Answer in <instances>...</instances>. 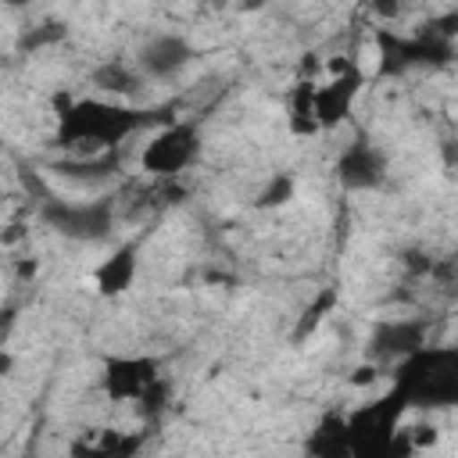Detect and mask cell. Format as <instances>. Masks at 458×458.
I'll list each match as a JSON object with an SVG mask.
<instances>
[{"instance_id": "18", "label": "cell", "mask_w": 458, "mask_h": 458, "mask_svg": "<svg viewBox=\"0 0 458 458\" xmlns=\"http://www.w3.org/2000/svg\"><path fill=\"white\" fill-rule=\"evenodd\" d=\"M333 308H336V290H333V286L318 290V293H315V301L301 311V318H297V326H293L290 340H293V344H304V340H308V336L326 322V315H329Z\"/></svg>"}, {"instance_id": "10", "label": "cell", "mask_w": 458, "mask_h": 458, "mask_svg": "<svg viewBox=\"0 0 458 458\" xmlns=\"http://www.w3.org/2000/svg\"><path fill=\"white\" fill-rule=\"evenodd\" d=\"M429 344V322L426 318H383L369 333V361H401Z\"/></svg>"}, {"instance_id": "19", "label": "cell", "mask_w": 458, "mask_h": 458, "mask_svg": "<svg viewBox=\"0 0 458 458\" xmlns=\"http://www.w3.org/2000/svg\"><path fill=\"white\" fill-rule=\"evenodd\" d=\"M293 197V175H286V172H279V175H272L268 179V186L258 193V208H279V204H286Z\"/></svg>"}, {"instance_id": "4", "label": "cell", "mask_w": 458, "mask_h": 458, "mask_svg": "<svg viewBox=\"0 0 458 458\" xmlns=\"http://www.w3.org/2000/svg\"><path fill=\"white\" fill-rule=\"evenodd\" d=\"M376 79H401L415 68H440L454 57V39L444 29H422V32H397V29H376Z\"/></svg>"}, {"instance_id": "6", "label": "cell", "mask_w": 458, "mask_h": 458, "mask_svg": "<svg viewBox=\"0 0 458 458\" xmlns=\"http://www.w3.org/2000/svg\"><path fill=\"white\" fill-rule=\"evenodd\" d=\"M39 218L68 240H104L114 229V200L111 197H93V200L43 197Z\"/></svg>"}, {"instance_id": "8", "label": "cell", "mask_w": 458, "mask_h": 458, "mask_svg": "<svg viewBox=\"0 0 458 458\" xmlns=\"http://www.w3.org/2000/svg\"><path fill=\"white\" fill-rule=\"evenodd\" d=\"M161 379V361L154 354H111L104 358L100 390L107 401H140Z\"/></svg>"}, {"instance_id": "22", "label": "cell", "mask_w": 458, "mask_h": 458, "mask_svg": "<svg viewBox=\"0 0 458 458\" xmlns=\"http://www.w3.org/2000/svg\"><path fill=\"white\" fill-rule=\"evenodd\" d=\"M376 379H379V365H376V361L358 365V369H354V376H351V383H354V386H365V383H376Z\"/></svg>"}, {"instance_id": "15", "label": "cell", "mask_w": 458, "mask_h": 458, "mask_svg": "<svg viewBox=\"0 0 458 458\" xmlns=\"http://www.w3.org/2000/svg\"><path fill=\"white\" fill-rule=\"evenodd\" d=\"M286 129L293 136H318L315 122V79H297L286 93Z\"/></svg>"}, {"instance_id": "21", "label": "cell", "mask_w": 458, "mask_h": 458, "mask_svg": "<svg viewBox=\"0 0 458 458\" xmlns=\"http://www.w3.org/2000/svg\"><path fill=\"white\" fill-rule=\"evenodd\" d=\"M61 36H64V29H61V25H57V29H54V25L36 29V32H29V36L21 39V50H36L39 43H54V39H61Z\"/></svg>"}, {"instance_id": "5", "label": "cell", "mask_w": 458, "mask_h": 458, "mask_svg": "<svg viewBox=\"0 0 458 458\" xmlns=\"http://www.w3.org/2000/svg\"><path fill=\"white\" fill-rule=\"evenodd\" d=\"M197 154H200V122L172 118L140 150V168L154 179H175L197 161Z\"/></svg>"}, {"instance_id": "3", "label": "cell", "mask_w": 458, "mask_h": 458, "mask_svg": "<svg viewBox=\"0 0 458 458\" xmlns=\"http://www.w3.org/2000/svg\"><path fill=\"white\" fill-rule=\"evenodd\" d=\"M408 408H451L458 401V347L426 344L401 358L390 379Z\"/></svg>"}, {"instance_id": "11", "label": "cell", "mask_w": 458, "mask_h": 458, "mask_svg": "<svg viewBox=\"0 0 458 458\" xmlns=\"http://www.w3.org/2000/svg\"><path fill=\"white\" fill-rule=\"evenodd\" d=\"M147 444V429H111L97 426L68 444V458H136Z\"/></svg>"}, {"instance_id": "12", "label": "cell", "mask_w": 458, "mask_h": 458, "mask_svg": "<svg viewBox=\"0 0 458 458\" xmlns=\"http://www.w3.org/2000/svg\"><path fill=\"white\" fill-rule=\"evenodd\" d=\"M193 61V47L179 32H161L143 43L140 50V75L147 79H172Z\"/></svg>"}, {"instance_id": "2", "label": "cell", "mask_w": 458, "mask_h": 458, "mask_svg": "<svg viewBox=\"0 0 458 458\" xmlns=\"http://www.w3.org/2000/svg\"><path fill=\"white\" fill-rule=\"evenodd\" d=\"M408 411V401L394 386H386L376 401H365L354 411H347L344 422L351 458H411L415 447L408 440V429L401 426Z\"/></svg>"}, {"instance_id": "1", "label": "cell", "mask_w": 458, "mask_h": 458, "mask_svg": "<svg viewBox=\"0 0 458 458\" xmlns=\"http://www.w3.org/2000/svg\"><path fill=\"white\" fill-rule=\"evenodd\" d=\"M57 132L54 143L61 150H118L129 136L154 125L161 114L147 107H129L122 100L104 97H54Z\"/></svg>"}, {"instance_id": "17", "label": "cell", "mask_w": 458, "mask_h": 458, "mask_svg": "<svg viewBox=\"0 0 458 458\" xmlns=\"http://www.w3.org/2000/svg\"><path fill=\"white\" fill-rule=\"evenodd\" d=\"M118 165H122L118 150H107V154H97L89 161H64L54 172L64 175V179H75V182H100L107 175H118Z\"/></svg>"}, {"instance_id": "13", "label": "cell", "mask_w": 458, "mask_h": 458, "mask_svg": "<svg viewBox=\"0 0 458 458\" xmlns=\"http://www.w3.org/2000/svg\"><path fill=\"white\" fill-rule=\"evenodd\" d=\"M136 268H140V243L129 240L122 247H114L97 268H93V286L100 297H122L132 283H136Z\"/></svg>"}, {"instance_id": "14", "label": "cell", "mask_w": 458, "mask_h": 458, "mask_svg": "<svg viewBox=\"0 0 458 458\" xmlns=\"http://www.w3.org/2000/svg\"><path fill=\"white\" fill-rule=\"evenodd\" d=\"M304 458H351L344 411H326L304 440Z\"/></svg>"}, {"instance_id": "16", "label": "cell", "mask_w": 458, "mask_h": 458, "mask_svg": "<svg viewBox=\"0 0 458 458\" xmlns=\"http://www.w3.org/2000/svg\"><path fill=\"white\" fill-rule=\"evenodd\" d=\"M93 86L100 93H111L114 100L118 97H132L140 89V68L125 64L122 57H111V61H104V64L93 68Z\"/></svg>"}, {"instance_id": "20", "label": "cell", "mask_w": 458, "mask_h": 458, "mask_svg": "<svg viewBox=\"0 0 458 458\" xmlns=\"http://www.w3.org/2000/svg\"><path fill=\"white\" fill-rule=\"evenodd\" d=\"M165 404H168V383H165V376H161V379L136 401V411H140L143 422H154V419L165 411Z\"/></svg>"}, {"instance_id": "7", "label": "cell", "mask_w": 458, "mask_h": 458, "mask_svg": "<svg viewBox=\"0 0 458 458\" xmlns=\"http://www.w3.org/2000/svg\"><path fill=\"white\" fill-rule=\"evenodd\" d=\"M329 82L315 86V122H318V132L326 129H336L351 118L354 111V100L365 86V72L354 57H333L329 64Z\"/></svg>"}, {"instance_id": "9", "label": "cell", "mask_w": 458, "mask_h": 458, "mask_svg": "<svg viewBox=\"0 0 458 458\" xmlns=\"http://www.w3.org/2000/svg\"><path fill=\"white\" fill-rule=\"evenodd\" d=\"M336 182L351 193L358 190H379L386 182V154L369 140V136H354L340 157H336Z\"/></svg>"}]
</instances>
